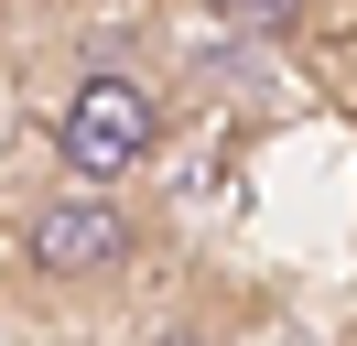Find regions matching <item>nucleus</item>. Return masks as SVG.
Here are the masks:
<instances>
[{
    "instance_id": "nucleus-1",
    "label": "nucleus",
    "mask_w": 357,
    "mask_h": 346,
    "mask_svg": "<svg viewBox=\"0 0 357 346\" xmlns=\"http://www.w3.org/2000/svg\"><path fill=\"white\" fill-rule=\"evenodd\" d=\"M162 141V98L152 76H130V65H98V76L66 86V108H54V173L87 195H119L141 163H152Z\"/></svg>"
},
{
    "instance_id": "nucleus-2",
    "label": "nucleus",
    "mask_w": 357,
    "mask_h": 346,
    "mask_svg": "<svg viewBox=\"0 0 357 346\" xmlns=\"http://www.w3.org/2000/svg\"><path fill=\"white\" fill-rule=\"evenodd\" d=\"M130 260H141V227H130V206H119V195L66 184L54 206L22 216V271L54 281V292H98V281H119Z\"/></svg>"
},
{
    "instance_id": "nucleus-3",
    "label": "nucleus",
    "mask_w": 357,
    "mask_h": 346,
    "mask_svg": "<svg viewBox=\"0 0 357 346\" xmlns=\"http://www.w3.org/2000/svg\"><path fill=\"white\" fill-rule=\"evenodd\" d=\"M195 11H206V22H227V33H292L314 0H195Z\"/></svg>"
},
{
    "instance_id": "nucleus-4",
    "label": "nucleus",
    "mask_w": 357,
    "mask_h": 346,
    "mask_svg": "<svg viewBox=\"0 0 357 346\" xmlns=\"http://www.w3.org/2000/svg\"><path fill=\"white\" fill-rule=\"evenodd\" d=\"M162 346H206V336H195V324H174V336H162Z\"/></svg>"
}]
</instances>
